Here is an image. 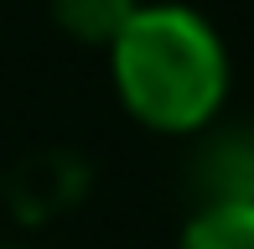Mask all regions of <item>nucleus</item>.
Segmentation results:
<instances>
[{
  "label": "nucleus",
  "instance_id": "nucleus-4",
  "mask_svg": "<svg viewBox=\"0 0 254 249\" xmlns=\"http://www.w3.org/2000/svg\"><path fill=\"white\" fill-rule=\"evenodd\" d=\"M135 5H140V0H52V21H57L73 42L109 47L114 31L135 16Z\"/></svg>",
  "mask_w": 254,
  "mask_h": 249
},
{
  "label": "nucleus",
  "instance_id": "nucleus-3",
  "mask_svg": "<svg viewBox=\"0 0 254 249\" xmlns=\"http://www.w3.org/2000/svg\"><path fill=\"white\" fill-rule=\"evenodd\" d=\"M177 249H254V202H202L182 223Z\"/></svg>",
  "mask_w": 254,
  "mask_h": 249
},
{
  "label": "nucleus",
  "instance_id": "nucleus-2",
  "mask_svg": "<svg viewBox=\"0 0 254 249\" xmlns=\"http://www.w3.org/2000/svg\"><path fill=\"white\" fill-rule=\"evenodd\" d=\"M202 202H254V124L213 135L202 151Z\"/></svg>",
  "mask_w": 254,
  "mask_h": 249
},
{
  "label": "nucleus",
  "instance_id": "nucleus-1",
  "mask_svg": "<svg viewBox=\"0 0 254 249\" xmlns=\"http://www.w3.org/2000/svg\"><path fill=\"white\" fill-rule=\"evenodd\" d=\"M104 52L120 104L156 135H197L228 99V47L197 5L140 0Z\"/></svg>",
  "mask_w": 254,
  "mask_h": 249
}]
</instances>
